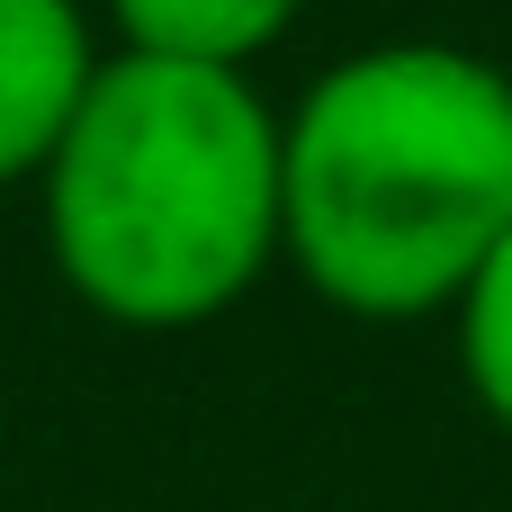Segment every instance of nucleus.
Returning a JSON list of instances; mask_svg holds the SVG:
<instances>
[{
    "mask_svg": "<svg viewBox=\"0 0 512 512\" xmlns=\"http://www.w3.org/2000/svg\"><path fill=\"white\" fill-rule=\"evenodd\" d=\"M512 234V72L396 36L324 63L279 117V261L360 324L450 315Z\"/></svg>",
    "mask_w": 512,
    "mask_h": 512,
    "instance_id": "1",
    "label": "nucleus"
},
{
    "mask_svg": "<svg viewBox=\"0 0 512 512\" xmlns=\"http://www.w3.org/2000/svg\"><path fill=\"white\" fill-rule=\"evenodd\" d=\"M54 279L126 324L189 333L279 261V108L252 72L108 54L36 171Z\"/></svg>",
    "mask_w": 512,
    "mask_h": 512,
    "instance_id": "2",
    "label": "nucleus"
},
{
    "mask_svg": "<svg viewBox=\"0 0 512 512\" xmlns=\"http://www.w3.org/2000/svg\"><path fill=\"white\" fill-rule=\"evenodd\" d=\"M99 63L108 54L81 0H0V189L54 162Z\"/></svg>",
    "mask_w": 512,
    "mask_h": 512,
    "instance_id": "3",
    "label": "nucleus"
},
{
    "mask_svg": "<svg viewBox=\"0 0 512 512\" xmlns=\"http://www.w3.org/2000/svg\"><path fill=\"white\" fill-rule=\"evenodd\" d=\"M306 0H108V27L126 54H162V63H216V72H252Z\"/></svg>",
    "mask_w": 512,
    "mask_h": 512,
    "instance_id": "4",
    "label": "nucleus"
},
{
    "mask_svg": "<svg viewBox=\"0 0 512 512\" xmlns=\"http://www.w3.org/2000/svg\"><path fill=\"white\" fill-rule=\"evenodd\" d=\"M450 333H459V378H468L477 414L512 432V234L477 261V279L459 288Z\"/></svg>",
    "mask_w": 512,
    "mask_h": 512,
    "instance_id": "5",
    "label": "nucleus"
}]
</instances>
